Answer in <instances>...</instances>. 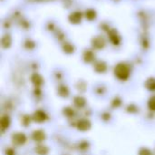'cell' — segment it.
Listing matches in <instances>:
<instances>
[{
  "mask_svg": "<svg viewBox=\"0 0 155 155\" xmlns=\"http://www.w3.org/2000/svg\"><path fill=\"white\" fill-rule=\"evenodd\" d=\"M114 74L120 80H126L130 75V68L125 64H118L114 68Z\"/></svg>",
  "mask_w": 155,
  "mask_h": 155,
  "instance_id": "1",
  "label": "cell"
},
{
  "mask_svg": "<svg viewBox=\"0 0 155 155\" xmlns=\"http://www.w3.org/2000/svg\"><path fill=\"white\" fill-rule=\"evenodd\" d=\"M12 141L15 145H22L25 143L26 136L23 133H16V134H13Z\"/></svg>",
  "mask_w": 155,
  "mask_h": 155,
  "instance_id": "2",
  "label": "cell"
},
{
  "mask_svg": "<svg viewBox=\"0 0 155 155\" xmlns=\"http://www.w3.org/2000/svg\"><path fill=\"white\" fill-rule=\"evenodd\" d=\"M91 123L86 120V119H84V120H81L78 122L77 124V129L79 131H82V132H85V131H88L90 128H91Z\"/></svg>",
  "mask_w": 155,
  "mask_h": 155,
  "instance_id": "3",
  "label": "cell"
},
{
  "mask_svg": "<svg viewBox=\"0 0 155 155\" xmlns=\"http://www.w3.org/2000/svg\"><path fill=\"white\" fill-rule=\"evenodd\" d=\"M46 119V114L43 111H36L33 114V120L36 123H43Z\"/></svg>",
  "mask_w": 155,
  "mask_h": 155,
  "instance_id": "4",
  "label": "cell"
},
{
  "mask_svg": "<svg viewBox=\"0 0 155 155\" xmlns=\"http://www.w3.org/2000/svg\"><path fill=\"white\" fill-rule=\"evenodd\" d=\"M33 139L35 141V142H43L45 139V134L42 131V130H37V131H35L33 133Z\"/></svg>",
  "mask_w": 155,
  "mask_h": 155,
  "instance_id": "5",
  "label": "cell"
},
{
  "mask_svg": "<svg viewBox=\"0 0 155 155\" xmlns=\"http://www.w3.org/2000/svg\"><path fill=\"white\" fill-rule=\"evenodd\" d=\"M104 45H105V42L104 38L101 36H97L93 40V45L96 49H102L104 46Z\"/></svg>",
  "mask_w": 155,
  "mask_h": 155,
  "instance_id": "6",
  "label": "cell"
},
{
  "mask_svg": "<svg viewBox=\"0 0 155 155\" xmlns=\"http://www.w3.org/2000/svg\"><path fill=\"white\" fill-rule=\"evenodd\" d=\"M109 38H110L111 42L114 45H119V43L121 41V38H120V36L118 35V34L116 33L115 30H111L110 31V33H109Z\"/></svg>",
  "mask_w": 155,
  "mask_h": 155,
  "instance_id": "7",
  "label": "cell"
},
{
  "mask_svg": "<svg viewBox=\"0 0 155 155\" xmlns=\"http://www.w3.org/2000/svg\"><path fill=\"white\" fill-rule=\"evenodd\" d=\"M82 19V14L79 13V12H74V13H72L70 15H69V20L71 23L73 24H78Z\"/></svg>",
  "mask_w": 155,
  "mask_h": 155,
  "instance_id": "8",
  "label": "cell"
},
{
  "mask_svg": "<svg viewBox=\"0 0 155 155\" xmlns=\"http://www.w3.org/2000/svg\"><path fill=\"white\" fill-rule=\"evenodd\" d=\"M0 125H1V129L2 131L7 129L10 125V117L8 115H4L2 116L1 118V121H0Z\"/></svg>",
  "mask_w": 155,
  "mask_h": 155,
  "instance_id": "9",
  "label": "cell"
},
{
  "mask_svg": "<svg viewBox=\"0 0 155 155\" xmlns=\"http://www.w3.org/2000/svg\"><path fill=\"white\" fill-rule=\"evenodd\" d=\"M74 105L76 107L83 108L85 105V104H86V100L84 97H82V96H76L74 99Z\"/></svg>",
  "mask_w": 155,
  "mask_h": 155,
  "instance_id": "10",
  "label": "cell"
},
{
  "mask_svg": "<svg viewBox=\"0 0 155 155\" xmlns=\"http://www.w3.org/2000/svg\"><path fill=\"white\" fill-rule=\"evenodd\" d=\"M107 69V65L104 62H98L94 65V70L97 73H104Z\"/></svg>",
  "mask_w": 155,
  "mask_h": 155,
  "instance_id": "11",
  "label": "cell"
},
{
  "mask_svg": "<svg viewBox=\"0 0 155 155\" xmlns=\"http://www.w3.org/2000/svg\"><path fill=\"white\" fill-rule=\"evenodd\" d=\"M31 80H32L33 84H34L35 85H36V86H40V85L43 84V78H42V76H41L40 74H34L32 75Z\"/></svg>",
  "mask_w": 155,
  "mask_h": 155,
  "instance_id": "12",
  "label": "cell"
},
{
  "mask_svg": "<svg viewBox=\"0 0 155 155\" xmlns=\"http://www.w3.org/2000/svg\"><path fill=\"white\" fill-rule=\"evenodd\" d=\"M48 148L45 145H38L35 148V153L39 155H46L48 153Z\"/></svg>",
  "mask_w": 155,
  "mask_h": 155,
  "instance_id": "13",
  "label": "cell"
},
{
  "mask_svg": "<svg viewBox=\"0 0 155 155\" xmlns=\"http://www.w3.org/2000/svg\"><path fill=\"white\" fill-rule=\"evenodd\" d=\"M58 94L62 97H67L69 95V90L66 86L61 85L58 88Z\"/></svg>",
  "mask_w": 155,
  "mask_h": 155,
  "instance_id": "14",
  "label": "cell"
},
{
  "mask_svg": "<svg viewBox=\"0 0 155 155\" xmlns=\"http://www.w3.org/2000/svg\"><path fill=\"white\" fill-rule=\"evenodd\" d=\"M145 87L150 91H155V78H149L145 82Z\"/></svg>",
  "mask_w": 155,
  "mask_h": 155,
  "instance_id": "15",
  "label": "cell"
},
{
  "mask_svg": "<svg viewBox=\"0 0 155 155\" xmlns=\"http://www.w3.org/2000/svg\"><path fill=\"white\" fill-rule=\"evenodd\" d=\"M11 45V37L6 35L2 38V46L4 48H8Z\"/></svg>",
  "mask_w": 155,
  "mask_h": 155,
  "instance_id": "16",
  "label": "cell"
},
{
  "mask_svg": "<svg viewBox=\"0 0 155 155\" xmlns=\"http://www.w3.org/2000/svg\"><path fill=\"white\" fill-rule=\"evenodd\" d=\"M94 58V55L93 54L92 51H86L84 52V59L86 63H91Z\"/></svg>",
  "mask_w": 155,
  "mask_h": 155,
  "instance_id": "17",
  "label": "cell"
},
{
  "mask_svg": "<svg viewBox=\"0 0 155 155\" xmlns=\"http://www.w3.org/2000/svg\"><path fill=\"white\" fill-rule=\"evenodd\" d=\"M85 15H86V18H87L88 20H93V19L95 18L96 14H95V11H94L93 9H89V10L86 11Z\"/></svg>",
  "mask_w": 155,
  "mask_h": 155,
  "instance_id": "18",
  "label": "cell"
},
{
  "mask_svg": "<svg viewBox=\"0 0 155 155\" xmlns=\"http://www.w3.org/2000/svg\"><path fill=\"white\" fill-rule=\"evenodd\" d=\"M64 51L67 54H72L74 52V46L71 45V44H68L66 43L65 45H64V47H63Z\"/></svg>",
  "mask_w": 155,
  "mask_h": 155,
  "instance_id": "19",
  "label": "cell"
},
{
  "mask_svg": "<svg viewBox=\"0 0 155 155\" xmlns=\"http://www.w3.org/2000/svg\"><path fill=\"white\" fill-rule=\"evenodd\" d=\"M64 115H66L67 117H71V116L74 115V110H73L71 107H65V108L64 109Z\"/></svg>",
  "mask_w": 155,
  "mask_h": 155,
  "instance_id": "20",
  "label": "cell"
},
{
  "mask_svg": "<svg viewBox=\"0 0 155 155\" xmlns=\"http://www.w3.org/2000/svg\"><path fill=\"white\" fill-rule=\"evenodd\" d=\"M148 106H149V108H150L152 111H155V96L152 97V98L149 100Z\"/></svg>",
  "mask_w": 155,
  "mask_h": 155,
  "instance_id": "21",
  "label": "cell"
},
{
  "mask_svg": "<svg viewBox=\"0 0 155 155\" xmlns=\"http://www.w3.org/2000/svg\"><path fill=\"white\" fill-rule=\"evenodd\" d=\"M30 122H31V118H30V116H28V115H25V116L23 117V119H22V123H23V124H24L25 126H27V125L30 124Z\"/></svg>",
  "mask_w": 155,
  "mask_h": 155,
  "instance_id": "22",
  "label": "cell"
},
{
  "mask_svg": "<svg viewBox=\"0 0 155 155\" xmlns=\"http://www.w3.org/2000/svg\"><path fill=\"white\" fill-rule=\"evenodd\" d=\"M112 104H113V107H119V106L122 104V100H121L120 98L116 97V98L113 101Z\"/></svg>",
  "mask_w": 155,
  "mask_h": 155,
  "instance_id": "23",
  "label": "cell"
},
{
  "mask_svg": "<svg viewBox=\"0 0 155 155\" xmlns=\"http://www.w3.org/2000/svg\"><path fill=\"white\" fill-rule=\"evenodd\" d=\"M139 155H152V153L149 149L147 148H143L140 150L139 152Z\"/></svg>",
  "mask_w": 155,
  "mask_h": 155,
  "instance_id": "24",
  "label": "cell"
},
{
  "mask_svg": "<svg viewBox=\"0 0 155 155\" xmlns=\"http://www.w3.org/2000/svg\"><path fill=\"white\" fill-rule=\"evenodd\" d=\"M130 113H135L136 112V107L134 106V105H130L129 107H128V109H127Z\"/></svg>",
  "mask_w": 155,
  "mask_h": 155,
  "instance_id": "25",
  "label": "cell"
},
{
  "mask_svg": "<svg viewBox=\"0 0 155 155\" xmlns=\"http://www.w3.org/2000/svg\"><path fill=\"white\" fill-rule=\"evenodd\" d=\"M6 155H15V152L12 149H7L6 150Z\"/></svg>",
  "mask_w": 155,
  "mask_h": 155,
  "instance_id": "26",
  "label": "cell"
},
{
  "mask_svg": "<svg viewBox=\"0 0 155 155\" xmlns=\"http://www.w3.org/2000/svg\"><path fill=\"white\" fill-rule=\"evenodd\" d=\"M80 147H81L82 149H86V148L88 147V143L84 142V143H82V144L80 145Z\"/></svg>",
  "mask_w": 155,
  "mask_h": 155,
  "instance_id": "27",
  "label": "cell"
},
{
  "mask_svg": "<svg viewBox=\"0 0 155 155\" xmlns=\"http://www.w3.org/2000/svg\"><path fill=\"white\" fill-rule=\"evenodd\" d=\"M40 1H49V0H40Z\"/></svg>",
  "mask_w": 155,
  "mask_h": 155,
  "instance_id": "28",
  "label": "cell"
}]
</instances>
